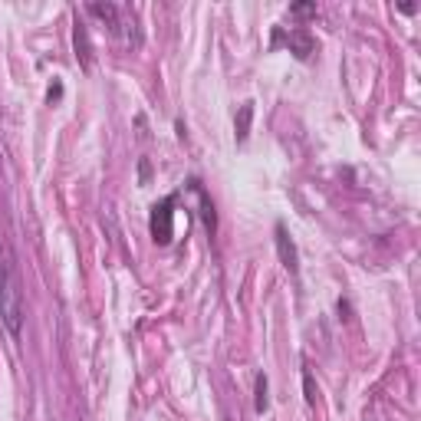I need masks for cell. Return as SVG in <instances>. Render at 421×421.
I'll use <instances>...</instances> for the list:
<instances>
[{
  "label": "cell",
  "instance_id": "6",
  "mask_svg": "<svg viewBox=\"0 0 421 421\" xmlns=\"http://www.w3.org/2000/svg\"><path fill=\"white\" fill-rule=\"evenodd\" d=\"M188 191H191V194H198L201 217H204L207 231H214V227H217V214H214V204H211V198H207V194H204V188H201V181H198V178H194V181H188Z\"/></svg>",
  "mask_w": 421,
  "mask_h": 421
},
{
  "label": "cell",
  "instance_id": "11",
  "mask_svg": "<svg viewBox=\"0 0 421 421\" xmlns=\"http://www.w3.org/2000/svg\"><path fill=\"white\" fill-rule=\"evenodd\" d=\"M303 385H306V402H316V392H313V378L310 375H303Z\"/></svg>",
  "mask_w": 421,
  "mask_h": 421
},
{
  "label": "cell",
  "instance_id": "3",
  "mask_svg": "<svg viewBox=\"0 0 421 421\" xmlns=\"http://www.w3.org/2000/svg\"><path fill=\"white\" fill-rule=\"evenodd\" d=\"M276 254H280V264L286 266V270H290V274H296V270H300V254H296V244L290 241V234H286V227L284 224H276Z\"/></svg>",
  "mask_w": 421,
  "mask_h": 421
},
{
  "label": "cell",
  "instance_id": "8",
  "mask_svg": "<svg viewBox=\"0 0 421 421\" xmlns=\"http://www.w3.org/2000/svg\"><path fill=\"white\" fill-rule=\"evenodd\" d=\"M250 119H254V103H244L241 112H237V122H234V129H237V142L250 135Z\"/></svg>",
  "mask_w": 421,
  "mask_h": 421
},
{
  "label": "cell",
  "instance_id": "5",
  "mask_svg": "<svg viewBox=\"0 0 421 421\" xmlns=\"http://www.w3.org/2000/svg\"><path fill=\"white\" fill-rule=\"evenodd\" d=\"M286 46H290V53L296 60H310L313 53H316V40L310 36V30H290Z\"/></svg>",
  "mask_w": 421,
  "mask_h": 421
},
{
  "label": "cell",
  "instance_id": "10",
  "mask_svg": "<svg viewBox=\"0 0 421 421\" xmlns=\"http://www.w3.org/2000/svg\"><path fill=\"white\" fill-rule=\"evenodd\" d=\"M290 14L293 17H316V4H293Z\"/></svg>",
  "mask_w": 421,
  "mask_h": 421
},
{
  "label": "cell",
  "instance_id": "2",
  "mask_svg": "<svg viewBox=\"0 0 421 421\" xmlns=\"http://www.w3.org/2000/svg\"><path fill=\"white\" fill-rule=\"evenodd\" d=\"M175 204H178V194H168V198H162L152 207L148 227H152V241L162 244V247L172 244V237H175Z\"/></svg>",
  "mask_w": 421,
  "mask_h": 421
},
{
  "label": "cell",
  "instance_id": "1",
  "mask_svg": "<svg viewBox=\"0 0 421 421\" xmlns=\"http://www.w3.org/2000/svg\"><path fill=\"white\" fill-rule=\"evenodd\" d=\"M0 323L7 326V333L14 339H20L24 333V293H20L17 280V264L10 254V244L0 234Z\"/></svg>",
  "mask_w": 421,
  "mask_h": 421
},
{
  "label": "cell",
  "instance_id": "4",
  "mask_svg": "<svg viewBox=\"0 0 421 421\" xmlns=\"http://www.w3.org/2000/svg\"><path fill=\"white\" fill-rule=\"evenodd\" d=\"M86 10L109 26V33L122 36V26H125V24H122V7H115V4H89Z\"/></svg>",
  "mask_w": 421,
  "mask_h": 421
},
{
  "label": "cell",
  "instance_id": "7",
  "mask_svg": "<svg viewBox=\"0 0 421 421\" xmlns=\"http://www.w3.org/2000/svg\"><path fill=\"white\" fill-rule=\"evenodd\" d=\"M73 43H76V60L83 63V69H89V63H93V46H89V33L83 24H76V30H73Z\"/></svg>",
  "mask_w": 421,
  "mask_h": 421
},
{
  "label": "cell",
  "instance_id": "9",
  "mask_svg": "<svg viewBox=\"0 0 421 421\" xmlns=\"http://www.w3.org/2000/svg\"><path fill=\"white\" fill-rule=\"evenodd\" d=\"M266 388H270V385H266V375L260 372V375H257V388H254V412H257V415H264L266 405H270V398H266Z\"/></svg>",
  "mask_w": 421,
  "mask_h": 421
}]
</instances>
